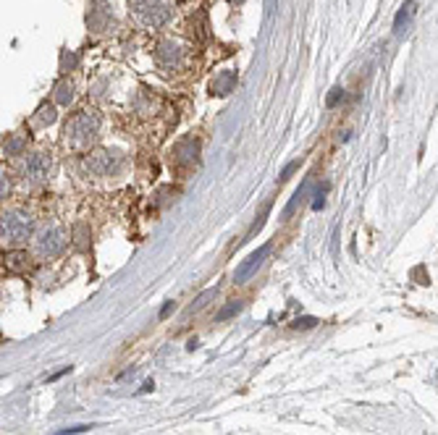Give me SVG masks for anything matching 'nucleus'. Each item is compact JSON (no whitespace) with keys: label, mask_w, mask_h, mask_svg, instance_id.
<instances>
[{"label":"nucleus","mask_w":438,"mask_h":435,"mask_svg":"<svg viewBox=\"0 0 438 435\" xmlns=\"http://www.w3.org/2000/svg\"><path fill=\"white\" fill-rule=\"evenodd\" d=\"M412 16H415V0H407V6H404V8L396 13V19H394V32H396V35H401V32H404V27L410 24Z\"/></svg>","instance_id":"nucleus-9"},{"label":"nucleus","mask_w":438,"mask_h":435,"mask_svg":"<svg viewBox=\"0 0 438 435\" xmlns=\"http://www.w3.org/2000/svg\"><path fill=\"white\" fill-rule=\"evenodd\" d=\"M171 310H174V302H168V305L163 307V312H160V317H166L168 312H171Z\"/></svg>","instance_id":"nucleus-16"},{"label":"nucleus","mask_w":438,"mask_h":435,"mask_svg":"<svg viewBox=\"0 0 438 435\" xmlns=\"http://www.w3.org/2000/svg\"><path fill=\"white\" fill-rule=\"evenodd\" d=\"M3 262H6V268L13 270V273H21V270L29 268L27 252H8V255H3Z\"/></svg>","instance_id":"nucleus-8"},{"label":"nucleus","mask_w":438,"mask_h":435,"mask_svg":"<svg viewBox=\"0 0 438 435\" xmlns=\"http://www.w3.org/2000/svg\"><path fill=\"white\" fill-rule=\"evenodd\" d=\"M315 323H317L315 317H302V320H294V325H291V328H312Z\"/></svg>","instance_id":"nucleus-13"},{"label":"nucleus","mask_w":438,"mask_h":435,"mask_svg":"<svg viewBox=\"0 0 438 435\" xmlns=\"http://www.w3.org/2000/svg\"><path fill=\"white\" fill-rule=\"evenodd\" d=\"M268 210H271V202H265V204H262V210H260V215H257V221L252 223V228H250V231H247V239H252V236H255V233H257V231H260V228H262V226H265V218H268ZM247 239H244V241H247Z\"/></svg>","instance_id":"nucleus-10"},{"label":"nucleus","mask_w":438,"mask_h":435,"mask_svg":"<svg viewBox=\"0 0 438 435\" xmlns=\"http://www.w3.org/2000/svg\"><path fill=\"white\" fill-rule=\"evenodd\" d=\"M97 113L95 111H79L74 118L66 123V137L74 139V145H82L87 139L95 137V131H97Z\"/></svg>","instance_id":"nucleus-1"},{"label":"nucleus","mask_w":438,"mask_h":435,"mask_svg":"<svg viewBox=\"0 0 438 435\" xmlns=\"http://www.w3.org/2000/svg\"><path fill=\"white\" fill-rule=\"evenodd\" d=\"M118 160L111 158V152H92L90 158L84 160V168L92 173V176H108L111 171H116Z\"/></svg>","instance_id":"nucleus-5"},{"label":"nucleus","mask_w":438,"mask_h":435,"mask_svg":"<svg viewBox=\"0 0 438 435\" xmlns=\"http://www.w3.org/2000/svg\"><path fill=\"white\" fill-rule=\"evenodd\" d=\"M47 168H50V160H47L42 152H37V155H32V158L27 160V176L42 178L47 173Z\"/></svg>","instance_id":"nucleus-7"},{"label":"nucleus","mask_w":438,"mask_h":435,"mask_svg":"<svg viewBox=\"0 0 438 435\" xmlns=\"http://www.w3.org/2000/svg\"><path fill=\"white\" fill-rule=\"evenodd\" d=\"M339 97H341V90H339V87H336V90H331V94H328V108H334L336 102H339Z\"/></svg>","instance_id":"nucleus-15"},{"label":"nucleus","mask_w":438,"mask_h":435,"mask_svg":"<svg viewBox=\"0 0 438 435\" xmlns=\"http://www.w3.org/2000/svg\"><path fill=\"white\" fill-rule=\"evenodd\" d=\"M140 6H142V8H140L142 16H145V19H147L152 27H160V24L168 19V8L163 6V3H160V0H142Z\"/></svg>","instance_id":"nucleus-6"},{"label":"nucleus","mask_w":438,"mask_h":435,"mask_svg":"<svg viewBox=\"0 0 438 435\" xmlns=\"http://www.w3.org/2000/svg\"><path fill=\"white\" fill-rule=\"evenodd\" d=\"M29 233H32V221H29V215H21V213L3 215V239L24 241Z\"/></svg>","instance_id":"nucleus-2"},{"label":"nucleus","mask_w":438,"mask_h":435,"mask_svg":"<svg viewBox=\"0 0 438 435\" xmlns=\"http://www.w3.org/2000/svg\"><path fill=\"white\" fill-rule=\"evenodd\" d=\"M90 425H76V427H68V430H61L58 435H76V433H87Z\"/></svg>","instance_id":"nucleus-14"},{"label":"nucleus","mask_w":438,"mask_h":435,"mask_svg":"<svg viewBox=\"0 0 438 435\" xmlns=\"http://www.w3.org/2000/svg\"><path fill=\"white\" fill-rule=\"evenodd\" d=\"M268 252H271V244H262L260 250H255V252H252L250 257L244 259L242 265L236 268V276H233V281H236V283H244V281H250V278H252V273H255V270L260 268V265H262V259L268 257Z\"/></svg>","instance_id":"nucleus-3"},{"label":"nucleus","mask_w":438,"mask_h":435,"mask_svg":"<svg viewBox=\"0 0 438 435\" xmlns=\"http://www.w3.org/2000/svg\"><path fill=\"white\" fill-rule=\"evenodd\" d=\"M239 310H242V305H239V302H231V305L226 307V310H221V312H218V320H229V317L236 315Z\"/></svg>","instance_id":"nucleus-11"},{"label":"nucleus","mask_w":438,"mask_h":435,"mask_svg":"<svg viewBox=\"0 0 438 435\" xmlns=\"http://www.w3.org/2000/svg\"><path fill=\"white\" fill-rule=\"evenodd\" d=\"M63 247H66V236H63V231H58V228H50V231H45L37 239V250H39V255H45V257L61 255Z\"/></svg>","instance_id":"nucleus-4"},{"label":"nucleus","mask_w":438,"mask_h":435,"mask_svg":"<svg viewBox=\"0 0 438 435\" xmlns=\"http://www.w3.org/2000/svg\"><path fill=\"white\" fill-rule=\"evenodd\" d=\"M297 168H299V160L289 163V166L284 168V173H281V181H289V176H291V173H294V171H297Z\"/></svg>","instance_id":"nucleus-12"}]
</instances>
